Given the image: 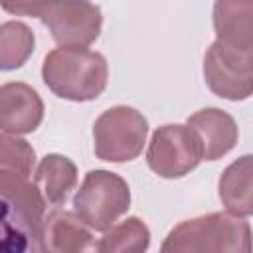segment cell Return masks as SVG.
<instances>
[{
	"label": "cell",
	"mask_w": 253,
	"mask_h": 253,
	"mask_svg": "<svg viewBox=\"0 0 253 253\" xmlns=\"http://www.w3.org/2000/svg\"><path fill=\"white\" fill-rule=\"evenodd\" d=\"M215 42L204 55V79L213 95L245 101L253 95V0H213Z\"/></svg>",
	"instance_id": "6da1fadb"
},
{
	"label": "cell",
	"mask_w": 253,
	"mask_h": 253,
	"mask_svg": "<svg viewBox=\"0 0 253 253\" xmlns=\"http://www.w3.org/2000/svg\"><path fill=\"white\" fill-rule=\"evenodd\" d=\"M2 196V249L42 251V227L47 202L28 176L0 170Z\"/></svg>",
	"instance_id": "7a4b0ae2"
},
{
	"label": "cell",
	"mask_w": 253,
	"mask_h": 253,
	"mask_svg": "<svg viewBox=\"0 0 253 253\" xmlns=\"http://www.w3.org/2000/svg\"><path fill=\"white\" fill-rule=\"evenodd\" d=\"M42 81L59 99L85 103L97 99L109 81L107 57L87 47H55L42 63Z\"/></svg>",
	"instance_id": "3957f363"
},
{
	"label": "cell",
	"mask_w": 253,
	"mask_h": 253,
	"mask_svg": "<svg viewBox=\"0 0 253 253\" xmlns=\"http://www.w3.org/2000/svg\"><path fill=\"white\" fill-rule=\"evenodd\" d=\"M162 253H198V251H253L251 225L231 211H211L190 217L174 225L160 245Z\"/></svg>",
	"instance_id": "277c9868"
},
{
	"label": "cell",
	"mask_w": 253,
	"mask_h": 253,
	"mask_svg": "<svg viewBox=\"0 0 253 253\" xmlns=\"http://www.w3.org/2000/svg\"><path fill=\"white\" fill-rule=\"evenodd\" d=\"M130 208V188L111 170H89L73 196V211L93 229L107 231Z\"/></svg>",
	"instance_id": "5b68a950"
},
{
	"label": "cell",
	"mask_w": 253,
	"mask_h": 253,
	"mask_svg": "<svg viewBox=\"0 0 253 253\" xmlns=\"http://www.w3.org/2000/svg\"><path fill=\"white\" fill-rule=\"evenodd\" d=\"M148 136L146 117L128 105L103 111L93 123L95 156L105 162H130L140 156Z\"/></svg>",
	"instance_id": "8992f818"
},
{
	"label": "cell",
	"mask_w": 253,
	"mask_h": 253,
	"mask_svg": "<svg viewBox=\"0 0 253 253\" xmlns=\"http://www.w3.org/2000/svg\"><path fill=\"white\" fill-rule=\"evenodd\" d=\"M32 16L61 47H87L103 30V12L91 0H42Z\"/></svg>",
	"instance_id": "52a82bcc"
},
{
	"label": "cell",
	"mask_w": 253,
	"mask_h": 253,
	"mask_svg": "<svg viewBox=\"0 0 253 253\" xmlns=\"http://www.w3.org/2000/svg\"><path fill=\"white\" fill-rule=\"evenodd\" d=\"M204 160L202 138L188 123L162 125L152 132L146 148L148 168L166 180L184 178Z\"/></svg>",
	"instance_id": "ba28073f"
},
{
	"label": "cell",
	"mask_w": 253,
	"mask_h": 253,
	"mask_svg": "<svg viewBox=\"0 0 253 253\" xmlns=\"http://www.w3.org/2000/svg\"><path fill=\"white\" fill-rule=\"evenodd\" d=\"M40 93L22 81H8L0 87V128L8 134H30L43 121Z\"/></svg>",
	"instance_id": "9c48e42d"
},
{
	"label": "cell",
	"mask_w": 253,
	"mask_h": 253,
	"mask_svg": "<svg viewBox=\"0 0 253 253\" xmlns=\"http://www.w3.org/2000/svg\"><path fill=\"white\" fill-rule=\"evenodd\" d=\"M95 247L93 229L69 210L59 206L47 211L42 227V251L51 253H77Z\"/></svg>",
	"instance_id": "30bf717a"
},
{
	"label": "cell",
	"mask_w": 253,
	"mask_h": 253,
	"mask_svg": "<svg viewBox=\"0 0 253 253\" xmlns=\"http://www.w3.org/2000/svg\"><path fill=\"white\" fill-rule=\"evenodd\" d=\"M186 123L200 134L204 146V160L208 162L223 158L237 144L239 128L235 119L217 107L200 109L190 115Z\"/></svg>",
	"instance_id": "8fae6325"
},
{
	"label": "cell",
	"mask_w": 253,
	"mask_h": 253,
	"mask_svg": "<svg viewBox=\"0 0 253 253\" xmlns=\"http://www.w3.org/2000/svg\"><path fill=\"white\" fill-rule=\"evenodd\" d=\"M217 194L227 211L241 217L253 215V154H243L225 166Z\"/></svg>",
	"instance_id": "7c38bea8"
},
{
	"label": "cell",
	"mask_w": 253,
	"mask_h": 253,
	"mask_svg": "<svg viewBox=\"0 0 253 253\" xmlns=\"http://www.w3.org/2000/svg\"><path fill=\"white\" fill-rule=\"evenodd\" d=\"M34 182L49 206H63L77 186V166L63 154H45L34 172Z\"/></svg>",
	"instance_id": "4fadbf2b"
},
{
	"label": "cell",
	"mask_w": 253,
	"mask_h": 253,
	"mask_svg": "<svg viewBox=\"0 0 253 253\" xmlns=\"http://www.w3.org/2000/svg\"><path fill=\"white\" fill-rule=\"evenodd\" d=\"M148 247L150 229L136 215L117 221L107 231H103V237L95 243V249L101 253H142Z\"/></svg>",
	"instance_id": "5bb4252c"
},
{
	"label": "cell",
	"mask_w": 253,
	"mask_h": 253,
	"mask_svg": "<svg viewBox=\"0 0 253 253\" xmlns=\"http://www.w3.org/2000/svg\"><path fill=\"white\" fill-rule=\"evenodd\" d=\"M36 36L32 28L20 20H8L0 26V69H20L34 53Z\"/></svg>",
	"instance_id": "9a60e30c"
},
{
	"label": "cell",
	"mask_w": 253,
	"mask_h": 253,
	"mask_svg": "<svg viewBox=\"0 0 253 253\" xmlns=\"http://www.w3.org/2000/svg\"><path fill=\"white\" fill-rule=\"evenodd\" d=\"M36 164L34 146L18 134H0V170H10L22 176H32Z\"/></svg>",
	"instance_id": "2e32d148"
},
{
	"label": "cell",
	"mask_w": 253,
	"mask_h": 253,
	"mask_svg": "<svg viewBox=\"0 0 253 253\" xmlns=\"http://www.w3.org/2000/svg\"><path fill=\"white\" fill-rule=\"evenodd\" d=\"M42 0H0L4 12L14 14V16H32L34 8Z\"/></svg>",
	"instance_id": "e0dca14e"
}]
</instances>
